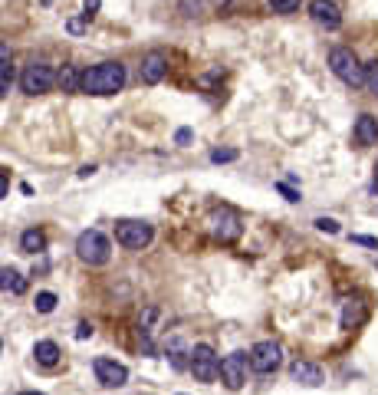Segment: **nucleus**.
<instances>
[{"label":"nucleus","mask_w":378,"mask_h":395,"mask_svg":"<svg viewBox=\"0 0 378 395\" xmlns=\"http://www.w3.org/2000/svg\"><path fill=\"white\" fill-rule=\"evenodd\" d=\"M125 86V66L122 63H99L83 73V93L89 96H115Z\"/></svg>","instance_id":"f257e3e1"},{"label":"nucleus","mask_w":378,"mask_h":395,"mask_svg":"<svg viewBox=\"0 0 378 395\" xmlns=\"http://www.w3.org/2000/svg\"><path fill=\"white\" fill-rule=\"evenodd\" d=\"M329 69L345 83V86H365V66H362L355 53L345 47H332L329 49Z\"/></svg>","instance_id":"f03ea898"},{"label":"nucleus","mask_w":378,"mask_h":395,"mask_svg":"<svg viewBox=\"0 0 378 395\" xmlns=\"http://www.w3.org/2000/svg\"><path fill=\"white\" fill-rule=\"evenodd\" d=\"M76 254H79V261L89 264V267H102V264H109V257H112V244H109V237H105L102 231H83L79 241H76Z\"/></svg>","instance_id":"7ed1b4c3"},{"label":"nucleus","mask_w":378,"mask_h":395,"mask_svg":"<svg viewBox=\"0 0 378 395\" xmlns=\"http://www.w3.org/2000/svg\"><path fill=\"white\" fill-rule=\"evenodd\" d=\"M208 231L218 237L220 244H234L244 231V224H240V214L234 208H214L208 214Z\"/></svg>","instance_id":"20e7f679"},{"label":"nucleus","mask_w":378,"mask_h":395,"mask_svg":"<svg viewBox=\"0 0 378 395\" xmlns=\"http://www.w3.org/2000/svg\"><path fill=\"white\" fill-rule=\"evenodd\" d=\"M53 83H57V73H53L47 63H30V66H23V73H20V89H23L27 96L49 93Z\"/></svg>","instance_id":"39448f33"},{"label":"nucleus","mask_w":378,"mask_h":395,"mask_svg":"<svg viewBox=\"0 0 378 395\" xmlns=\"http://www.w3.org/2000/svg\"><path fill=\"white\" fill-rule=\"evenodd\" d=\"M280 362H283V349H280V343H273V339H264V343H256V346L250 349V369L260 372V376L276 372Z\"/></svg>","instance_id":"423d86ee"},{"label":"nucleus","mask_w":378,"mask_h":395,"mask_svg":"<svg viewBox=\"0 0 378 395\" xmlns=\"http://www.w3.org/2000/svg\"><path fill=\"white\" fill-rule=\"evenodd\" d=\"M151 237H155V231H151V224H145V221H119L115 224V241L122 244V247H129V251L148 247Z\"/></svg>","instance_id":"0eeeda50"},{"label":"nucleus","mask_w":378,"mask_h":395,"mask_svg":"<svg viewBox=\"0 0 378 395\" xmlns=\"http://www.w3.org/2000/svg\"><path fill=\"white\" fill-rule=\"evenodd\" d=\"M191 372H194V379L198 382H214V379L220 376V359L214 356V349L208 346V343H201V346L191 349Z\"/></svg>","instance_id":"6e6552de"},{"label":"nucleus","mask_w":378,"mask_h":395,"mask_svg":"<svg viewBox=\"0 0 378 395\" xmlns=\"http://www.w3.org/2000/svg\"><path fill=\"white\" fill-rule=\"evenodd\" d=\"M247 366H250V356H247V353H230V356L220 359V379H224V386L230 389V392L244 389Z\"/></svg>","instance_id":"1a4fd4ad"},{"label":"nucleus","mask_w":378,"mask_h":395,"mask_svg":"<svg viewBox=\"0 0 378 395\" xmlns=\"http://www.w3.org/2000/svg\"><path fill=\"white\" fill-rule=\"evenodd\" d=\"M93 369H95V379H99L102 386H109V389H119V386L129 382V369H125L122 362H115V359L99 356L93 362Z\"/></svg>","instance_id":"9d476101"},{"label":"nucleus","mask_w":378,"mask_h":395,"mask_svg":"<svg viewBox=\"0 0 378 395\" xmlns=\"http://www.w3.org/2000/svg\"><path fill=\"white\" fill-rule=\"evenodd\" d=\"M309 17L326 30H339L342 27V13L336 0H312L309 4Z\"/></svg>","instance_id":"9b49d317"},{"label":"nucleus","mask_w":378,"mask_h":395,"mask_svg":"<svg viewBox=\"0 0 378 395\" xmlns=\"http://www.w3.org/2000/svg\"><path fill=\"white\" fill-rule=\"evenodd\" d=\"M165 76H168V57L161 49H151L142 59V83L145 86H158Z\"/></svg>","instance_id":"f8f14e48"},{"label":"nucleus","mask_w":378,"mask_h":395,"mask_svg":"<svg viewBox=\"0 0 378 395\" xmlns=\"http://www.w3.org/2000/svg\"><path fill=\"white\" fill-rule=\"evenodd\" d=\"M290 376H293L296 382H302V386H319V382H322V369L316 366V362L296 359L293 366H290Z\"/></svg>","instance_id":"ddd939ff"},{"label":"nucleus","mask_w":378,"mask_h":395,"mask_svg":"<svg viewBox=\"0 0 378 395\" xmlns=\"http://www.w3.org/2000/svg\"><path fill=\"white\" fill-rule=\"evenodd\" d=\"M355 142L359 145H378V119L375 116H359L355 122Z\"/></svg>","instance_id":"4468645a"},{"label":"nucleus","mask_w":378,"mask_h":395,"mask_svg":"<svg viewBox=\"0 0 378 395\" xmlns=\"http://www.w3.org/2000/svg\"><path fill=\"white\" fill-rule=\"evenodd\" d=\"M365 319V303L362 300H345L342 307V329H355Z\"/></svg>","instance_id":"2eb2a0df"},{"label":"nucleus","mask_w":378,"mask_h":395,"mask_svg":"<svg viewBox=\"0 0 378 395\" xmlns=\"http://www.w3.org/2000/svg\"><path fill=\"white\" fill-rule=\"evenodd\" d=\"M57 83H59V89L63 93H83V73L76 66H63L57 73Z\"/></svg>","instance_id":"dca6fc26"},{"label":"nucleus","mask_w":378,"mask_h":395,"mask_svg":"<svg viewBox=\"0 0 378 395\" xmlns=\"http://www.w3.org/2000/svg\"><path fill=\"white\" fill-rule=\"evenodd\" d=\"M33 356H37L40 366H57L59 362V346L53 339H40L37 346H33Z\"/></svg>","instance_id":"f3484780"},{"label":"nucleus","mask_w":378,"mask_h":395,"mask_svg":"<svg viewBox=\"0 0 378 395\" xmlns=\"http://www.w3.org/2000/svg\"><path fill=\"white\" fill-rule=\"evenodd\" d=\"M20 247L27 254H40V251H47V234L37 231V228H30V231L20 234Z\"/></svg>","instance_id":"a211bd4d"},{"label":"nucleus","mask_w":378,"mask_h":395,"mask_svg":"<svg viewBox=\"0 0 378 395\" xmlns=\"http://www.w3.org/2000/svg\"><path fill=\"white\" fill-rule=\"evenodd\" d=\"M0 283H4V293H13V297H20L23 290H27V280L20 277L17 270H10V267H4V273H0Z\"/></svg>","instance_id":"6ab92c4d"},{"label":"nucleus","mask_w":378,"mask_h":395,"mask_svg":"<svg viewBox=\"0 0 378 395\" xmlns=\"http://www.w3.org/2000/svg\"><path fill=\"white\" fill-rule=\"evenodd\" d=\"M10 79H13V66H10V47L0 43V93H10Z\"/></svg>","instance_id":"aec40b11"},{"label":"nucleus","mask_w":378,"mask_h":395,"mask_svg":"<svg viewBox=\"0 0 378 395\" xmlns=\"http://www.w3.org/2000/svg\"><path fill=\"white\" fill-rule=\"evenodd\" d=\"M53 309H57V293H49V290L37 293V313H53Z\"/></svg>","instance_id":"412c9836"},{"label":"nucleus","mask_w":378,"mask_h":395,"mask_svg":"<svg viewBox=\"0 0 378 395\" xmlns=\"http://www.w3.org/2000/svg\"><path fill=\"white\" fill-rule=\"evenodd\" d=\"M211 162H214V165L237 162V148H214V152H211Z\"/></svg>","instance_id":"4be33fe9"},{"label":"nucleus","mask_w":378,"mask_h":395,"mask_svg":"<svg viewBox=\"0 0 378 395\" xmlns=\"http://www.w3.org/2000/svg\"><path fill=\"white\" fill-rule=\"evenodd\" d=\"M171 366L175 369L184 366V346H181V339H171Z\"/></svg>","instance_id":"5701e85b"},{"label":"nucleus","mask_w":378,"mask_h":395,"mask_svg":"<svg viewBox=\"0 0 378 395\" xmlns=\"http://www.w3.org/2000/svg\"><path fill=\"white\" fill-rule=\"evenodd\" d=\"M365 86H369L372 93H375V96H378V59H375V63H369V66H365Z\"/></svg>","instance_id":"b1692460"},{"label":"nucleus","mask_w":378,"mask_h":395,"mask_svg":"<svg viewBox=\"0 0 378 395\" xmlns=\"http://www.w3.org/2000/svg\"><path fill=\"white\" fill-rule=\"evenodd\" d=\"M270 7L276 13H293V10H300V0H270Z\"/></svg>","instance_id":"393cba45"},{"label":"nucleus","mask_w":378,"mask_h":395,"mask_svg":"<svg viewBox=\"0 0 378 395\" xmlns=\"http://www.w3.org/2000/svg\"><path fill=\"white\" fill-rule=\"evenodd\" d=\"M316 228L326 234H339V221H332V218H316Z\"/></svg>","instance_id":"a878e982"},{"label":"nucleus","mask_w":378,"mask_h":395,"mask_svg":"<svg viewBox=\"0 0 378 395\" xmlns=\"http://www.w3.org/2000/svg\"><path fill=\"white\" fill-rule=\"evenodd\" d=\"M352 244H362V247L378 251V237H369V234H352Z\"/></svg>","instance_id":"bb28decb"},{"label":"nucleus","mask_w":378,"mask_h":395,"mask_svg":"<svg viewBox=\"0 0 378 395\" xmlns=\"http://www.w3.org/2000/svg\"><path fill=\"white\" fill-rule=\"evenodd\" d=\"M276 191L283 194L286 201H300V191H293V188H290V184H286V182H280V184H276Z\"/></svg>","instance_id":"cd10ccee"},{"label":"nucleus","mask_w":378,"mask_h":395,"mask_svg":"<svg viewBox=\"0 0 378 395\" xmlns=\"http://www.w3.org/2000/svg\"><path fill=\"white\" fill-rule=\"evenodd\" d=\"M99 4H102V0H83V7H85L83 17H85V20H93V17H95V10H99Z\"/></svg>","instance_id":"c85d7f7f"},{"label":"nucleus","mask_w":378,"mask_h":395,"mask_svg":"<svg viewBox=\"0 0 378 395\" xmlns=\"http://www.w3.org/2000/svg\"><path fill=\"white\" fill-rule=\"evenodd\" d=\"M191 138H194V132H191V129H178V132H175V142H178V145H191Z\"/></svg>","instance_id":"c756f323"},{"label":"nucleus","mask_w":378,"mask_h":395,"mask_svg":"<svg viewBox=\"0 0 378 395\" xmlns=\"http://www.w3.org/2000/svg\"><path fill=\"white\" fill-rule=\"evenodd\" d=\"M93 336V326H89V323H79V326H76V339H89Z\"/></svg>","instance_id":"7c9ffc66"},{"label":"nucleus","mask_w":378,"mask_h":395,"mask_svg":"<svg viewBox=\"0 0 378 395\" xmlns=\"http://www.w3.org/2000/svg\"><path fill=\"white\" fill-rule=\"evenodd\" d=\"M66 27H69V33H83V20H69Z\"/></svg>","instance_id":"2f4dec72"},{"label":"nucleus","mask_w":378,"mask_h":395,"mask_svg":"<svg viewBox=\"0 0 378 395\" xmlns=\"http://www.w3.org/2000/svg\"><path fill=\"white\" fill-rule=\"evenodd\" d=\"M93 172H95V165H83V168H79V178H89Z\"/></svg>","instance_id":"473e14b6"},{"label":"nucleus","mask_w":378,"mask_h":395,"mask_svg":"<svg viewBox=\"0 0 378 395\" xmlns=\"http://www.w3.org/2000/svg\"><path fill=\"white\" fill-rule=\"evenodd\" d=\"M0 198H7V175L0 172Z\"/></svg>","instance_id":"72a5a7b5"},{"label":"nucleus","mask_w":378,"mask_h":395,"mask_svg":"<svg viewBox=\"0 0 378 395\" xmlns=\"http://www.w3.org/2000/svg\"><path fill=\"white\" fill-rule=\"evenodd\" d=\"M372 194H378V162H375V175H372Z\"/></svg>","instance_id":"f704fd0d"},{"label":"nucleus","mask_w":378,"mask_h":395,"mask_svg":"<svg viewBox=\"0 0 378 395\" xmlns=\"http://www.w3.org/2000/svg\"><path fill=\"white\" fill-rule=\"evenodd\" d=\"M227 4H230V0H211V7H218V10H224Z\"/></svg>","instance_id":"c9c22d12"},{"label":"nucleus","mask_w":378,"mask_h":395,"mask_svg":"<svg viewBox=\"0 0 378 395\" xmlns=\"http://www.w3.org/2000/svg\"><path fill=\"white\" fill-rule=\"evenodd\" d=\"M30 395H43V392H30Z\"/></svg>","instance_id":"e433bc0d"},{"label":"nucleus","mask_w":378,"mask_h":395,"mask_svg":"<svg viewBox=\"0 0 378 395\" xmlns=\"http://www.w3.org/2000/svg\"><path fill=\"white\" fill-rule=\"evenodd\" d=\"M23 395H30V392H23Z\"/></svg>","instance_id":"4c0bfd02"}]
</instances>
